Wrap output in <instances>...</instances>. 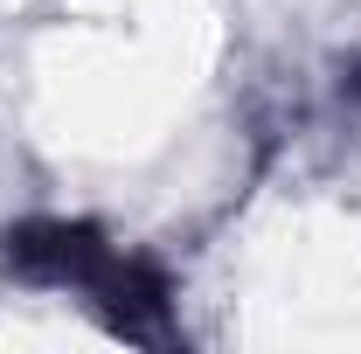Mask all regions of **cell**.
I'll use <instances>...</instances> for the list:
<instances>
[{
  "label": "cell",
  "instance_id": "6da1fadb",
  "mask_svg": "<svg viewBox=\"0 0 361 354\" xmlns=\"http://www.w3.org/2000/svg\"><path fill=\"white\" fill-rule=\"evenodd\" d=\"M111 257L118 250L90 222H21V229H7V264L28 285H77V292H90Z\"/></svg>",
  "mask_w": 361,
  "mask_h": 354
}]
</instances>
